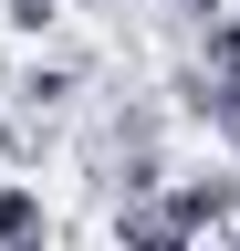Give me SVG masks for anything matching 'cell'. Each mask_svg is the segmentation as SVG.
<instances>
[{
  "label": "cell",
  "mask_w": 240,
  "mask_h": 251,
  "mask_svg": "<svg viewBox=\"0 0 240 251\" xmlns=\"http://www.w3.org/2000/svg\"><path fill=\"white\" fill-rule=\"evenodd\" d=\"M42 188H21V178H0V251H42Z\"/></svg>",
  "instance_id": "1"
}]
</instances>
